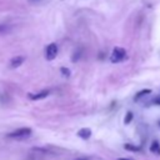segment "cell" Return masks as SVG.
<instances>
[{"mask_svg":"<svg viewBox=\"0 0 160 160\" xmlns=\"http://www.w3.org/2000/svg\"><path fill=\"white\" fill-rule=\"evenodd\" d=\"M60 71H61L66 78H69V76H70V70H69V69H66V68H61V69H60Z\"/></svg>","mask_w":160,"mask_h":160,"instance_id":"cell-11","label":"cell"},{"mask_svg":"<svg viewBox=\"0 0 160 160\" xmlns=\"http://www.w3.org/2000/svg\"><path fill=\"white\" fill-rule=\"evenodd\" d=\"M49 94H50V90H49V89H44V90H41V91L36 92V94H29L28 96H29V99H30V100H34V101H36V100H41V99H45V98H46Z\"/></svg>","mask_w":160,"mask_h":160,"instance_id":"cell-4","label":"cell"},{"mask_svg":"<svg viewBox=\"0 0 160 160\" xmlns=\"http://www.w3.org/2000/svg\"><path fill=\"white\" fill-rule=\"evenodd\" d=\"M150 151L152 154H156V155H160V142L158 140H154L151 144H150Z\"/></svg>","mask_w":160,"mask_h":160,"instance_id":"cell-7","label":"cell"},{"mask_svg":"<svg viewBox=\"0 0 160 160\" xmlns=\"http://www.w3.org/2000/svg\"><path fill=\"white\" fill-rule=\"evenodd\" d=\"M118 160H134V159H130V158H119Z\"/></svg>","mask_w":160,"mask_h":160,"instance_id":"cell-15","label":"cell"},{"mask_svg":"<svg viewBox=\"0 0 160 160\" xmlns=\"http://www.w3.org/2000/svg\"><path fill=\"white\" fill-rule=\"evenodd\" d=\"M9 30V26L6 25H0V34H5Z\"/></svg>","mask_w":160,"mask_h":160,"instance_id":"cell-12","label":"cell"},{"mask_svg":"<svg viewBox=\"0 0 160 160\" xmlns=\"http://www.w3.org/2000/svg\"><path fill=\"white\" fill-rule=\"evenodd\" d=\"M56 55H58V46H56V44H54V42L49 44L46 46V50H45L46 60H54L56 58Z\"/></svg>","mask_w":160,"mask_h":160,"instance_id":"cell-3","label":"cell"},{"mask_svg":"<svg viewBox=\"0 0 160 160\" xmlns=\"http://www.w3.org/2000/svg\"><path fill=\"white\" fill-rule=\"evenodd\" d=\"M126 59V50L124 48H120V46H116L112 49V52L110 55V61L116 64V62H121Z\"/></svg>","mask_w":160,"mask_h":160,"instance_id":"cell-1","label":"cell"},{"mask_svg":"<svg viewBox=\"0 0 160 160\" xmlns=\"http://www.w3.org/2000/svg\"><path fill=\"white\" fill-rule=\"evenodd\" d=\"M30 2H32V4H38V2H40L41 0H29Z\"/></svg>","mask_w":160,"mask_h":160,"instance_id":"cell-14","label":"cell"},{"mask_svg":"<svg viewBox=\"0 0 160 160\" xmlns=\"http://www.w3.org/2000/svg\"><path fill=\"white\" fill-rule=\"evenodd\" d=\"M29 135H31V129L30 128H20L14 130L12 132H9L6 136L10 139H15V140H20L24 138H28Z\"/></svg>","mask_w":160,"mask_h":160,"instance_id":"cell-2","label":"cell"},{"mask_svg":"<svg viewBox=\"0 0 160 160\" xmlns=\"http://www.w3.org/2000/svg\"><path fill=\"white\" fill-rule=\"evenodd\" d=\"M132 118H134V114L131 112V111H128L126 114H125V118H124V124H130L131 122V120H132Z\"/></svg>","mask_w":160,"mask_h":160,"instance_id":"cell-10","label":"cell"},{"mask_svg":"<svg viewBox=\"0 0 160 160\" xmlns=\"http://www.w3.org/2000/svg\"><path fill=\"white\" fill-rule=\"evenodd\" d=\"M124 149H126L129 151H140V146H136L132 144H124Z\"/></svg>","mask_w":160,"mask_h":160,"instance_id":"cell-9","label":"cell"},{"mask_svg":"<svg viewBox=\"0 0 160 160\" xmlns=\"http://www.w3.org/2000/svg\"><path fill=\"white\" fill-rule=\"evenodd\" d=\"M24 60H25L24 56H15V58H12V59L10 60L9 66H10L11 69H16V68H19V66L24 62Z\"/></svg>","mask_w":160,"mask_h":160,"instance_id":"cell-5","label":"cell"},{"mask_svg":"<svg viewBox=\"0 0 160 160\" xmlns=\"http://www.w3.org/2000/svg\"><path fill=\"white\" fill-rule=\"evenodd\" d=\"M75 160H88V159H75Z\"/></svg>","mask_w":160,"mask_h":160,"instance_id":"cell-16","label":"cell"},{"mask_svg":"<svg viewBox=\"0 0 160 160\" xmlns=\"http://www.w3.org/2000/svg\"><path fill=\"white\" fill-rule=\"evenodd\" d=\"M159 125H160V121H159Z\"/></svg>","mask_w":160,"mask_h":160,"instance_id":"cell-17","label":"cell"},{"mask_svg":"<svg viewBox=\"0 0 160 160\" xmlns=\"http://www.w3.org/2000/svg\"><path fill=\"white\" fill-rule=\"evenodd\" d=\"M152 102H154V104H156V105H160V98H155Z\"/></svg>","mask_w":160,"mask_h":160,"instance_id":"cell-13","label":"cell"},{"mask_svg":"<svg viewBox=\"0 0 160 160\" xmlns=\"http://www.w3.org/2000/svg\"><path fill=\"white\" fill-rule=\"evenodd\" d=\"M78 136H80V138L84 139V140H88V139L91 136V130H90L89 128H82V129H80V130L78 131Z\"/></svg>","mask_w":160,"mask_h":160,"instance_id":"cell-6","label":"cell"},{"mask_svg":"<svg viewBox=\"0 0 160 160\" xmlns=\"http://www.w3.org/2000/svg\"><path fill=\"white\" fill-rule=\"evenodd\" d=\"M151 92V90L150 89H144V90H140L139 92H136L135 94V96H134V100L135 101H139V100H141L145 95H148V94H150Z\"/></svg>","mask_w":160,"mask_h":160,"instance_id":"cell-8","label":"cell"}]
</instances>
